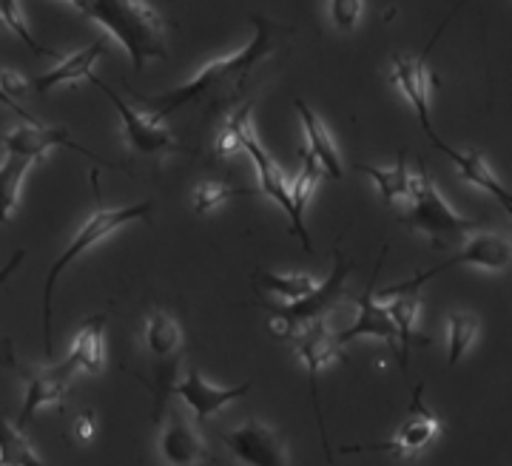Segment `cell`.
<instances>
[{"label":"cell","mask_w":512,"mask_h":466,"mask_svg":"<svg viewBox=\"0 0 512 466\" xmlns=\"http://www.w3.org/2000/svg\"><path fill=\"white\" fill-rule=\"evenodd\" d=\"M103 330H106V316H92L80 324L77 330V339H74L72 356L80 364V373H100L103 364H106V339H103Z\"/></svg>","instance_id":"7402d4cb"},{"label":"cell","mask_w":512,"mask_h":466,"mask_svg":"<svg viewBox=\"0 0 512 466\" xmlns=\"http://www.w3.org/2000/svg\"><path fill=\"white\" fill-rule=\"evenodd\" d=\"M293 106H296V114H299L302 128H305V140H308L302 151L319 162L322 174H328L330 180H342L345 168H342V157H339V151H336V143H333V137H330L328 126L319 120V114H316L305 100L296 97Z\"/></svg>","instance_id":"d6986e66"},{"label":"cell","mask_w":512,"mask_h":466,"mask_svg":"<svg viewBox=\"0 0 512 466\" xmlns=\"http://www.w3.org/2000/svg\"><path fill=\"white\" fill-rule=\"evenodd\" d=\"M259 188H234L228 182L220 180H208L197 185L194 197H191V205H194V214H211L217 211L220 205H225L231 197H251Z\"/></svg>","instance_id":"f1b7e54d"},{"label":"cell","mask_w":512,"mask_h":466,"mask_svg":"<svg viewBox=\"0 0 512 466\" xmlns=\"http://www.w3.org/2000/svg\"><path fill=\"white\" fill-rule=\"evenodd\" d=\"M359 174H367L370 180L376 182L379 188V197H382L384 205H393V202H410L413 199V191H416V182H419V174H410L407 168V154L399 151L396 162L390 168H379V165H365V162H356L353 165Z\"/></svg>","instance_id":"44dd1931"},{"label":"cell","mask_w":512,"mask_h":466,"mask_svg":"<svg viewBox=\"0 0 512 466\" xmlns=\"http://www.w3.org/2000/svg\"><path fill=\"white\" fill-rule=\"evenodd\" d=\"M478 316L473 313H450L447 316V367H456L464 353L473 347L478 336Z\"/></svg>","instance_id":"83f0119b"},{"label":"cell","mask_w":512,"mask_h":466,"mask_svg":"<svg viewBox=\"0 0 512 466\" xmlns=\"http://www.w3.org/2000/svg\"><path fill=\"white\" fill-rule=\"evenodd\" d=\"M382 302L390 313V319L399 330V367L407 376L410 370V353H413V344H430V339H424L416 333V319H419V290H402V287H393L384 293Z\"/></svg>","instance_id":"ac0fdd59"},{"label":"cell","mask_w":512,"mask_h":466,"mask_svg":"<svg viewBox=\"0 0 512 466\" xmlns=\"http://www.w3.org/2000/svg\"><path fill=\"white\" fill-rule=\"evenodd\" d=\"M94 435H97V421H94L92 410H86V413H80L74 418V438L80 444H89Z\"/></svg>","instance_id":"d6a6232c"},{"label":"cell","mask_w":512,"mask_h":466,"mask_svg":"<svg viewBox=\"0 0 512 466\" xmlns=\"http://www.w3.org/2000/svg\"><path fill=\"white\" fill-rule=\"evenodd\" d=\"M69 148V151H80L83 157H89L97 165H106V168H114V162L103 160V157H97L94 151H89L86 145H80L74 140L72 134H69V128L63 126H43V123H26V126L15 128V131H9L6 137H3V148H6V154H18V157H26V160H40L46 151H52V148Z\"/></svg>","instance_id":"5bb4252c"},{"label":"cell","mask_w":512,"mask_h":466,"mask_svg":"<svg viewBox=\"0 0 512 466\" xmlns=\"http://www.w3.org/2000/svg\"><path fill=\"white\" fill-rule=\"evenodd\" d=\"M407 214H402L404 228L410 231L424 233L433 239L436 248H444L450 242H458V239H467L470 233L481 231V219H467V216L456 214L447 199L441 197V191L433 185L424 162H421L419 182H416V191H413V199L407 202Z\"/></svg>","instance_id":"277c9868"},{"label":"cell","mask_w":512,"mask_h":466,"mask_svg":"<svg viewBox=\"0 0 512 466\" xmlns=\"http://www.w3.org/2000/svg\"><path fill=\"white\" fill-rule=\"evenodd\" d=\"M384 256H387V245L382 248V256H379V262H376V268H373L370 285H367L365 293L356 299V305H359V316H356V322L350 324L348 330L336 333V344H339V347H345V344H350V341L370 336V339H379L384 341L387 347H393V350H396V356H399V330H396V324H393V319H390L387 307L376 299V276H379V270H382Z\"/></svg>","instance_id":"4fadbf2b"},{"label":"cell","mask_w":512,"mask_h":466,"mask_svg":"<svg viewBox=\"0 0 512 466\" xmlns=\"http://www.w3.org/2000/svg\"><path fill=\"white\" fill-rule=\"evenodd\" d=\"M350 273H353V262L345 259L342 248H333V270L322 285H316L311 296H305L299 302H285V305H265V310H271L274 339L291 341L302 327L325 319L330 310L339 305V299L345 296Z\"/></svg>","instance_id":"5b68a950"},{"label":"cell","mask_w":512,"mask_h":466,"mask_svg":"<svg viewBox=\"0 0 512 466\" xmlns=\"http://www.w3.org/2000/svg\"><path fill=\"white\" fill-rule=\"evenodd\" d=\"M106 46H109V40H106V37H100V40H94L92 46H86V49H80V52L69 54V57H60V63H57L55 69L35 77V80L29 83V89L37 91V94H46V91H52L55 86L74 83V80H80V77H86V80H89V74H92V66L97 63V57H103V54H106Z\"/></svg>","instance_id":"ffe728a7"},{"label":"cell","mask_w":512,"mask_h":466,"mask_svg":"<svg viewBox=\"0 0 512 466\" xmlns=\"http://www.w3.org/2000/svg\"><path fill=\"white\" fill-rule=\"evenodd\" d=\"M12 347H9V341H0V364H9V367H15V361H12V353H9Z\"/></svg>","instance_id":"8d00e7d4"},{"label":"cell","mask_w":512,"mask_h":466,"mask_svg":"<svg viewBox=\"0 0 512 466\" xmlns=\"http://www.w3.org/2000/svg\"><path fill=\"white\" fill-rule=\"evenodd\" d=\"M251 387H254V381L248 378V381H242L237 387H214V384H208L202 373L197 367H188V376L180 381V384H174V393L180 395L185 401V407L194 413L197 418V424H205L208 418H214V415L225 410L228 404H234L239 401L242 395L251 393Z\"/></svg>","instance_id":"e0dca14e"},{"label":"cell","mask_w":512,"mask_h":466,"mask_svg":"<svg viewBox=\"0 0 512 466\" xmlns=\"http://www.w3.org/2000/svg\"><path fill=\"white\" fill-rule=\"evenodd\" d=\"M0 20H3V23H6V29H12V32L20 37V43H26L32 52L46 54V57H57L55 49L40 46L35 37H32V32L26 29V20H23V15H20L18 0H0Z\"/></svg>","instance_id":"4dcf8cb0"},{"label":"cell","mask_w":512,"mask_h":466,"mask_svg":"<svg viewBox=\"0 0 512 466\" xmlns=\"http://www.w3.org/2000/svg\"><path fill=\"white\" fill-rule=\"evenodd\" d=\"M461 265H478V268L493 270V273H504V270L512 268V242L507 236H501V233L476 231V236L467 239V248L458 251L456 256H450L444 265L424 270V273H419V276H413V279H407V282L396 287H402V290H419L424 282L436 279L439 273L461 268Z\"/></svg>","instance_id":"52a82bcc"},{"label":"cell","mask_w":512,"mask_h":466,"mask_svg":"<svg viewBox=\"0 0 512 466\" xmlns=\"http://www.w3.org/2000/svg\"><path fill=\"white\" fill-rule=\"evenodd\" d=\"M0 466H49L35 447L29 444V438H23V432L0 418Z\"/></svg>","instance_id":"4316f807"},{"label":"cell","mask_w":512,"mask_h":466,"mask_svg":"<svg viewBox=\"0 0 512 466\" xmlns=\"http://www.w3.org/2000/svg\"><path fill=\"white\" fill-rule=\"evenodd\" d=\"M32 168V160L18 157V154H6V160L0 162V228L3 222H9L12 211L18 208L20 185L26 171Z\"/></svg>","instance_id":"d4e9b609"},{"label":"cell","mask_w":512,"mask_h":466,"mask_svg":"<svg viewBox=\"0 0 512 466\" xmlns=\"http://www.w3.org/2000/svg\"><path fill=\"white\" fill-rule=\"evenodd\" d=\"M501 208H504V211H507V214H510V219H512V199H510V202H504Z\"/></svg>","instance_id":"74e56055"},{"label":"cell","mask_w":512,"mask_h":466,"mask_svg":"<svg viewBox=\"0 0 512 466\" xmlns=\"http://www.w3.org/2000/svg\"><path fill=\"white\" fill-rule=\"evenodd\" d=\"M157 452L165 466H197L202 461H214V455L205 447V438L197 432L194 421H188L177 410H171L165 418Z\"/></svg>","instance_id":"2e32d148"},{"label":"cell","mask_w":512,"mask_h":466,"mask_svg":"<svg viewBox=\"0 0 512 466\" xmlns=\"http://www.w3.org/2000/svg\"><path fill=\"white\" fill-rule=\"evenodd\" d=\"M89 83H94L97 89L103 91L111 100V106L117 108V114L123 120V137H126V145L134 154H143V157L185 154V145L171 134V128L165 126L163 120H157L154 114H148L143 108L128 106L126 100L114 89H109L97 74H89Z\"/></svg>","instance_id":"8992f818"},{"label":"cell","mask_w":512,"mask_h":466,"mask_svg":"<svg viewBox=\"0 0 512 466\" xmlns=\"http://www.w3.org/2000/svg\"><path fill=\"white\" fill-rule=\"evenodd\" d=\"M251 114H254L251 103L234 108V111L228 114L225 126L220 128V134H217V140H214V157H217V160H228V157H234V154H239V151L245 148V140L254 134Z\"/></svg>","instance_id":"cb8c5ba5"},{"label":"cell","mask_w":512,"mask_h":466,"mask_svg":"<svg viewBox=\"0 0 512 466\" xmlns=\"http://www.w3.org/2000/svg\"><path fill=\"white\" fill-rule=\"evenodd\" d=\"M146 350L154 359H177L180 347H183V330L177 319L165 310H154L146 319Z\"/></svg>","instance_id":"603a6c76"},{"label":"cell","mask_w":512,"mask_h":466,"mask_svg":"<svg viewBox=\"0 0 512 466\" xmlns=\"http://www.w3.org/2000/svg\"><path fill=\"white\" fill-rule=\"evenodd\" d=\"M421 393H424V381L416 384V390H413V404H410V415L404 418L399 432H396L390 441L367 444V447H345L342 452H345V455H348V452H390V455H396V458H410V455L421 452V449L427 447V444L441 432V421L424 407Z\"/></svg>","instance_id":"7c38bea8"},{"label":"cell","mask_w":512,"mask_h":466,"mask_svg":"<svg viewBox=\"0 0 512 466\" xmlns=\"http://www.w3.org/2000/svg\"><path fill=\"white\" fill-rule=\"evenodd\" d=\"M365 0H328V15L339 32H353L362 20Z\"/></svg>","instance_id":"1f68e13d"},{"label":"cell","mask_w":512,"mask_h":466,"mask_svg":"<svg viewBox=\"0 0 512 466\" xmlns=\"http://www.w3.org/2000/svg\"><path fill=\"white\" fill-rule=\"evenodd\" d=\"M251 23H254V37L239 52L205 63L183 86H174L163 94H146V91L131 89V86H126V91L131 97H137L143 111L154 114L157 120H165L185 108H200L205 117H211L222 108L234 106L239 94L245 91L251 72L259 63H265L268 54L279 49L282 35H288L285 26H279L276 20L265 18V15H254Z\"/></svg>","instance_id":"6da1fadb"},{"label":"cell","mask_w":512,"mask_h":466,"mask_svg":"<svg viewBox=\"0 0 512 466\" xmlns=\"http://www.w3.org/2000/svg\"><path fill=\"white\" fill-rule=\"evenodd\" d=\"M444 26H447V20L441 23L439 32L433 35V40L427 43V49H424L419 57H413V54H396V57H393V69H390L393 83H396V86L402 89L404 97L410 100V106L416 111L424 134L433 131V120H430V94H433V83H436V74L430 72L427 60H430L433 43L439 40V35L444 32Z\"/></svg>","instance_id":"30bf717a"},{"label":"cell","mask_w":512,"mask_h":466,"mask_svg":"<svg viewBox=\"0 0 512 466\" xmlns=\"http://www.w3.org/2000/svg\"><path fill=\"white\" fill-rule=\"evenodd\" d=\"M77 373H80V364L72 356H66L57 364H49V367L20 370V376L26 381V395H23V410H20L15 427L23 430L29 424V418H35L37 410H43V407H63L66 390L72 387Z\"/></svg>","instance_id":"ba28073f"},{"label":"cell","mask_w":512,"mask_h":466,"mask_svg":"<svg viewBox=\"0 0 512 466\" xmlns=\"http://www.w3.org/2000/svg\"><path fill=\"white\" fill-rule=\"evenodd\" d=\"M254 282L262 290L274 293L285 302H299L305 296H311L316 290V282H313L308 273H274V270H259L254 276Z\"/></svg>","instance_id":"484cf974"},{"label":"cell","mask_w":512,"mask_h":466,"mask_svg":"<svg viewBox=\"0 0 512 466\" xmlns=\"http://www.w3.org/2000/svg\"><path fill=\"white\" fill-rule=\"evenodd\" d=\"M0 89L6 91L9 97H18V94H26L29 91V80H23L18 72L12 69H0Z\"/></svg>","instance_id":"836d02e7"},{"label":"cell","mask_w":512,"mask_h":466,"mask_svg":"<svg viewBox=\"0 0 512 466\" xmlns=\"http://www.w3.org/2000/svg\"><path fill=\"white\" fill-rule=\"evenodd\" d=\"M291 344L296 347L299 359L305 361L308 367V378H311V401H313V413H316V424H319V438H322V447H325V455L330 461V449H328V430H325V415H322V404H319V373L322 367H328L330 361L339 359V344H336V333L330 330L325 319L302 327L296 336L291 339Z\"/></svg>","instance_id":"9c48e42d"},{"label":"cell","mask_w":512,"mask_h":466,"mask_svg":"<svg viewBox=\"0 0 512 466\" xmlns=\"http://www.w3.org/2000/svg\"><path fill=\"white\" fill-rule=\"evenodd\" d=\"M23 259H26V251H15V256L9 259V265L0 270V282H6V279H9V276H12V273L20 268V262H23Z\"/></svg>","instance_id":"d590c367"},{"label":"cell","mask_w":512,"mask_h":466,"mask_svg":"<svg viewBox=\"0 0 512 466\" xmlns=\"http://www.w3.org/2000/svg\"><path fill=\"white\" fill-rule=\"evenodd\" d=\"M299 157H302V171H299V177L291 182V199L293 211L305 219V208H308L313 191H316V185H319V180H322L325 174H322L319 162L313 160V157H308L305 151H299Z\"/></svg>","instance_id":"f546056e"},{"label":"cell","mask_w":512,"mask_h":466,"mask_svg":"<svg viewBox=\"0 0 512 466\" xmlns=\"http://www.w3.org/2000/svg\"><path fill=\"white\" fill-rule=\"evenodd\" d=\"M242 151H248V157L254 160L256 165V177H259V191L265 194V197H271L288 214L291 219V233L293 236H299L302 239V245H305V251L313 253L311 245V233L305 228V219L293 211V199H291V182L285 180V174H282V168L271 160V154L259 145L256 140V134H251L248 140H245V148Z\"/></svg>","instance_id":"9a60e30c"},{"label":"cell","mask_w":512,"mask_h":466,"mask_svg":"<svg viewBox=\"0 0 512 466\" xmlns=\"http://www.w3.org/2000/svg\"><path fill=\"white\" fill-rule=\"evenodd\" d=\"M151 208L154 202L146 199V202H137V205H123V208H94V214L83 222V228L74 233V239L69 242V248L57 256V262L49 270L46 276V285H43V347L46 353L52 356V293H55L57 279L60 273L72 265L74 259H80L86 251H92L97 242H103L106 236H111L114 231H120L123 225L134 222V219H148L151 216Z\"/></svg>","instance_id":"3957f363"},{"label":"cell","mask_w":512,"mask_h":466,"mask_svg":"<svg viewBox=\"0 0 512 466\" xmlns=\"http://www.w3.org/2000/svg\"><path fill=\"white\" fill-rule=\"evenodd\" d=\"M0 106H6L9 111H15V114H18V117H23L26 123H40V120H35V117H32L29 111H26V108L18 106V100H15V97H9V94H6L3 89H0Z\"/></svg>","instance_id":"e575fe53"},{"label":"cell","mask_w":512,"mask_h":466,"mask_svg":"<svg viewBox=\"0 0 512 466\" xmlns=\"http://www.w3.org/2000/svg\"><path fill=\"white\" fill-rule=\"evenodd\" d=\"M222 444L228 452L245 466H288L285 452V435L265 424V421H248L237 430L220 432Z\"/></svg>","instance_id":"8fae6325"},{"label":"cell","mask_w":512,"mask_h":466,"mask_svg":"<svg viewBox=\"0 0 512 466\" xmlns=\"http://www.w3.org/2000/svg\"><path fill=\"white\" fill-rule=\"evenodd\" d=\"M94 23H100L126 49L134 72L143 74L146 60H165V20L146 0H86L80 9Z\"/></svg>","instance_id":"7a4b0ae2"}]
</instances>
